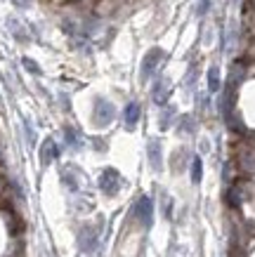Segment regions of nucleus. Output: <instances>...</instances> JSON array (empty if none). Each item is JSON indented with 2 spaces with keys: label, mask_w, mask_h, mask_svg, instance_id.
<instances>
[{
  "label": "nucleus",
  "mask_w": 255,
  "mask_h": 257,
  "mask_svg": "<svg viewBox=\"0 0 255 257\" xmlns=\"http://www.w3.org/2000/svg\"><path fill=\"white\" fill-rule=\"evenodd\" d=\"M168 83H165V80H158V83H156L154 85V99L158 101V104H163V101H165V94H168Z\"/></svg>",
  "instance_id": "11"
},
{
  "label": "nucleus",
  "mask_w": 255,
  "mask_h": 257,
  "mask_svg": "<svg viewBox=\"0 0 255 257\" xmlns=\"http://www.w3.org/2000/svg\"><path fill=\"white\" fill-rule=\"evenodd\" d=\"M24 64H26V69H29V71H33V73H40V69L31 62V59H24Z\"/></svg>",
  "instance_id": "15"
},
{
  "label": "nucleus",
  "mask_w": 255,
  "mask_h": 257,
  "mask_svg": "<svg viewBox=\"0 0 255 257\" xmlns=\"http://www.w3.org/2000/svg\"><path fill=\"white\" fill-rule=\"evenodd\" d=\"M208 90L210 92L220 90V71H217V66H210L208 69Z\"/></svg>",
  "instance_id": "9"
},
{
  "label": "nucleus",
  "mask_w": 255,
  "mask_h": 257,
  "mask_svg": "<svg viewBox=\"0 0 255 257\" xmlns=\"http://www.w3.org/2000/svg\"><path fill=\"white\" fill-rule=\"evenodd\" d=\"M208 8H210V0H201V3H199V10H196V12H199V17L206 15V12H208Z\"/></svg>",
  "instance_id": "13"
},
{
  "label": "nucleus",
  "mask_w": 255,
  "mask_h": 257,
  "mask_svg": "<svg viewBox=\"0 0 255 257\" xmlns=\"http://www.w3.org/2000/svg\"><path fill=\"white\" fill-rule=\"evenodd\" d=\"M173 113H175L173 109H168V113H163V118H161V127H163V130H165V127H170V118H173Z\"/></svg>",
  "instance_id": "12"
},
{
  "label": "nucleus",
  "mask_w": 255,
  "mask_h": 257,
  "mask_svg": "<svg viewBox=\"0 0 255 257\" xmlns=\"http://www.w3.org/2000/svg\"><path fill=\"white\" fill-rule=\"evenodd\" d=\"M239 163H241V168H243L246 172H255V151L253 149H246V151L241 154Z\"/></svg>",
  "instance_id": "8"
},
{
  "label": "nucleus",
  "mask_w": 255,
  "mask_h": 257,
  "mask_svg": "<svg viewBox=\"0 0 255 257\" xmlns=\"http://www.w3.org/2000/svg\"><path fill=\"white\" fill-rule=\"evenodd\" d=\"M100 187L107 196H116L118 194V189H121V177H118V172L114 170V168H109V170L102 172Z\"/></svg>",
  "instance_id": "3"
},
{
  "label": "nucleus",
  "mask_w": 255,
  "mask_h": 257,
  "mask_svg": "<svg viewBox=\"0 0 255 257\" xmlns=\"http://www.w3.org/2000/svg\"><path fill=\"white\" fill-rule=\"evenodd\" d=\"M57 156H59V149H57V144H54L52 140H45L43 151H40V161H43V165H47L50 161H54Z\"/></svg>",
  "instance_id": "6"
},
{
  "label": "nucleus",
  "mask_w": 255,
  "mask_h": 257,
  "mask_svg": "<svg viewBox=\"0 0 255 257\" xmlns=\"http://www.w3.org/2000/svg\"><path fill=\"white\" fill-rule=\"evenodd\" d=\"M137 215H139V222L144 226L151 224V217H154V203H151V198L149 196H142L137 203Z\"/></svg>",
  "instance_id": "4"
},
{
  "label": "nucleus",
  "mask_w": 255,
  "mask_h": 257,
  "mask_svg": "<svg viewBox=\"0 0 255 257\" xmlns=\"http://www.w3.org/2000/svg\"><path fill=\"white\" fill-rule=\"evenodd\" d=\"M116 116V109H114V104H109L107 99H97L95 101V125L97 127H104L114 120Z\"/></svg>",
  "instance_id": "2"
},
{
  "label": "nucleus",
  "mask_w": 255,
  "mask_h": 257,
  "mask_svg": "<svg viewBox=\"0 0 255 257\" xmlns=\"http://www.w3.org/2000/svg\"><path fill=\"white\" fill-rule=\"evenodd\" d=\"M137 120H139V104L137 101H130V104L125 106V127L132 130V127L137 125Z\"/></svg>",
  "instance_id": "5"
},
{
  "label": "nucleus",
  "mask_w": 255,
  "mask_h": 257,
  "mask_svg": "<svg viewBox=\"0 0 255 257\" xmlns=\"http://www.w3.org/2000/svg\"><path fill=\"white\" fill-rule=\"evenodd\" d=\"M201 172H203L201 158L194 156V158H192V182H194V184H199V182H201Z\"/></svg>",
  "instance_id": "10"
},
{
  "label": "nucleus",
  "mask_w": 255,
  "mask_h": 257,
  "mask_svg": "<svg viewBox=\"0 0 255 257\" xmlns=\"http://www.w3.org/2000/svg\"><path fill=\"white\" fill-rule=\"evenodd\" d=\"M163 59V50L161 47H154V50H149L147 57H144V62H142V71H139V78L147 83L151 76H154L156 66H158V62Z\"/></svg>",
  "instance_id": "1"
},
{
  "label": "nucleus",
  "mask_w": 255,
  "mask_h": 257,
  "mask_svg": "<svg viewBox=\"0 0 255 257\" xmlns=\"http://www.w3.org/2000/svg\"><path fill=\"white\" fill-rule=\"evenodd\" d=\"M149 161H151L154 170H161V144L156 140L149 142Z\"/></svg>",
  "instance_id": "7"
},
{
  "label": "nucleus",
  "mask_w": 255,
  "mask_h": 257,
  "mask_svg": "<svg viewBox=\"0 0 255 257\" xmlns=\"http://www.w3.org/2000/svg\"><path fill=\"white\" fill-rule=\"evenodd\" d=\"M66 140H69V144H73V147H78V137H76V133H73L71 127H66Z\"/></svg>",
  "instance_id": "14"
}]
</instances>
